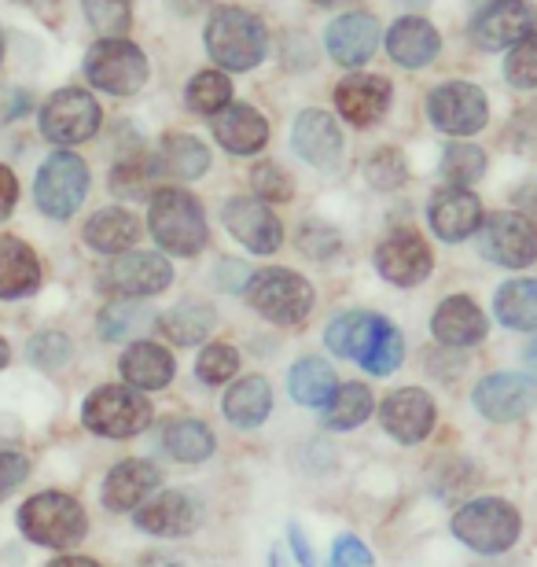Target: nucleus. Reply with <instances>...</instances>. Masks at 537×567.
Instances as JSON below:
<instances>
[{
	"label": "nucleus",
	"instance_id": "1",
	"mask_svg": "<svg viewBox=\"0 0 537 567\" xmlns=\"http://www.w3.org/2000/svg\"><path fill=\"white\" fill-rule=\"evenodd\" d=\"M324 336L339 358L358 361L372 377H391L405 358L402 332L391 321H383L380 313H342L328 324Z\"/></svg>",
	"mask_w": 537,
	"mask_h": 567
},
{
	"label": "nucleus",
	"instance_id": "2",
	"mask_svg": "<svg viewBox=\"0 0 537 567\" xmlns=\"http://www.w3.org/2000/svg\"><path fill=\"white\" fill-rule=\"evenodd\" d=\"M207 52L225 71H255L269 52V30L247 8H217L207 27Z\"/></svg>",
	"mask_w": 537,
	"mask_h": 567
},
{
	"label": "nucleus",
	"instance_id": "3",
	"mask_svg": "<svg viewBox=\"0 0 537 567\" xmlns=\"http://www.w3.org/2000/svg\"><path fill=\"white\" fill-rule=\"evenodd\" d=\"M147 225H152L155 244L169 255L196 258L207 247V214L185 188H158L152 196Z\"/></svg>",
	"mask_w": 537,
	"mask_h": 567
},
{
	"label": "nucleus",
	"instance_id": "4",
	"mask_svg": "<svg viewBox=\"0 0 537 567\" xmlns=\"http://www.w3.org/2000/svg\"><path fill=\"white\" fill-rule=\"evenodd\" d=\"M19 530L33 546L44 549H71L85 538L89 519L85 508L63 491H44L33 494L27 505L19 508Z\"/></svg>",
	"mask_w": 537,
	"mask_h": 567
},
{
	"label": "nucleus",
	"instance_id": "5",
	"mask_svg": "<svg viewBox=\"0 0 537 567\" xmlns=\"http://www.w3.org/2000/svg\"><path fill=\"white\" fill-rule=\"evenodd\" d=\"M519 513L516 505L500 502V497H478V502L464 505L453 516V535L464 542L467 549L483 553V557H497L516 546L519 538Z\"/></svg>",
	"mask_w": 537,
	"mask_h": 567
},
{
	"label": "nucleus",
	"instance_id": "6",
	"mask_svg": "<svg viewBox=\"0 0 537 567\" xmlns=\"http://www.w3.org/2000/svg\"><path fill=\"white\" fill-rule=\"evenodd\" d=\"M250 306L272 324H302L313 310L310 280L291 274V269H261L247 284Z\"/></svg>",
	"mask_w": 537,
	"mask_h": 567
},
{
	"label": "nucleus",
	"instance_id": "7",
	"mask_svg": "<svg viewBox=\"0 0 537 567\" xmlns=\"http://www.w3.org/2000/svg\"><path fill=\"white\" fill-rule=\"evenodd\" d=\"M85 74L111 96H133L147 85V55L125 38H104L85 52Z\"/></svg>",
	"mask_w": 537,
	"mask_h": 567
},
{
	"label": "nucleus",
	"instance_id": "8",
	"mask_svg": "<svg viewBox=\"0 0 537 567\" xmlns=\"http://www.w3.org/2000/svg\"><path fill=\"white\" fill-rule=\"evenodd\" d=\"M82 421L89 431H96V435H104V439H133L152 424V402H147L141 391L111 383V388H100L89 394Z\"/></svg>",
	"mask_w": 537,
	"mask_h": 567
},
{
	"label": "nucleus",
	"instance_id": "9",
	"mask_svg": "<svg viewBox=\"0 0 537 567\" xmlns=\"http://www.w3.org/2000/svg\"><path fill=\"white\" fill-rule=\"evenodd\" d=\"M89 192V166L74 152H55L44 158L38 169V185H33V199H38L41 214L63 221L85 203Z\"/></svg>",
	"mask_w": 537,
	"mask_h": 567
},
{
	"label": "nucleus",
	"instance_id": "10",
	"mask_svg": "<svg viewBox=\"0 0 537 567\" xmlns=\"http://www.w3.org/2000/svg\"><path fill=\"white\" fill-rule=\"evenodd\" d=\"M100 118H104V111H100L93 93H85V89H60L41 107V133L44 141L71 147L93 137L100 130Z\"/></svg>",
	"mask_w": 537,
	"mask_h": 567
},
{
	"label": "nucleus",
	"instance_id": "11",
	"mask_svg": "<svg viewBox=\"0 0 537 567\" xmlns=\"http://www.w3.org/2000/svg\"><path fill=\"white\" fill-rule=\"evenodd\" d=\"M478 251L505 269H523L537 258V229L527 214L497 210L478 225Z\"/></svg>",
	"mask_w": 537,
	"mask_h": 567
},
{
	"label": "nucleus",
	"instance_id": "12",
	"mask_svg": "<svg viewBox=\"0 0 537 567\" xmlns=\"http://www.w3.org/2000/svg\"><path fill=\"white\" fill-rule=\"evenodd\" d=\"M427 115L450 137H472L489 122V100L472 82H442L427 96Z\"/></svg>",
	"mask_w": 537,
	"mask_h": 567
},
{
	"label": "nucleus",
	"instance_id": "13",
	"mask_svg": "<svg viewBox=\"0 0 537 567\" xmlns=\"http://www.w3.org/2000/svg\"><path fill=\"white\" fill-rule=\"evenodd\" d=\"M174 269L163 255H147V251H130V255H114L100 274L104 291L118 295V299H147L169 288Z\"/></svg>",
	"mask_w": 537,
	"mask_h": 567
},
{
	"label": "nucleus",
	"instance_id": "14",
	"mask_svg": "<svg viewBox=\"0 0 537 567\" xmlns=\"http://www.w3.org/2000/svg\"><path fill=\"white\" fill-rule=\"evenodd\" d=\"M537 27V8L530 0H494L475 16L472 41L478 49H516L523 38H530Z\"/></svg>",
	"mask_w": 537,
	"mask_h": 567
},
{
	"label": "nucleus",
	"instance_id": "15",
	"mask_svg": "<svg viewBox=\"0 0 537 567\" xmlns=\"http://www.w3.org/2000/svg\"><path fill=\"white\" fill-rule=\"evenodd\" d=\"M431 266H434L431 247L424 244L420 233L397 229L375 247V269H380L383 280L397 284V288H416V284H424L431 277Z\"/></svg>",
	"mask_w": 537,
	"mask_h": 567
},
{
	"label": "nucleus",
	"instance_id": "16",
	"mask_svg": "<svg viewBox=\"0 0 537 567\" xmlns=\"http://www.w3.org/2000/svg\"><path fill=\"white\" fill-rule=\"evenodd\" d=\"M225 225H228V233L236 236L239 244L247 247V251H255V255H272V251H280V244H283V225L277 214L269 210V203H261V199H250V196H236V199H228L225 203Z\"/></svg>",
	"mask_w": 537,
	"mask_h": 567
},
{
	"label": "nucleus",
	"instance_id": "17",
	"mask_svg": "<svg viewBox=\"0 0 537 567\" xmlns=\"http://www.w3.org/2000/svg\"><path fill=\"white\" fill-rule=\"evenodd\" d=\"M380 421L386 435H394L397 442H405V446L424 442L434 427V399L420 388H402V391L386 394Z\"/></svg>",
	"mask_w": 537,
	"mask_h": 567
},
{
	"label": "nucleus",
	"instance_id": "18",
	"mask_svg": "<svg viewBox=\"0 0 537 567\" xmlns=\"http://www.w3.org/2000/svg\"><path fill=\"white\" fill-rule=\"evenodd\" d=\"M328 55L339 66H361L372 60V52L380 49V19L369 11H347L328 27L324 33Z\"/></svg>",
	"mask_w": 537,
	"mask_h": 567
},
{
	"label": "nucleus",
	"instance_id": "19",
	"mask_svg": "<svg viewBox=\"0 0 537 567\" xmlns=\"http://www.w3.org/2000/svg\"><path fill=\"white\" fill-rule=\"evenodd\" d=\"M291 144L313 169H339L342 163V133L328 111H302L291 126Z\"/></svg>",
	"mask_w": 537,
	"mask_h": 567
},
{
	"label": "nucleus",
	"instance_id": "20",
	"mask_svg": "<svg viewBox=\"0 0 537 567\" xmlns=\"http://www.w3.org/2000/svg\"><path fill=\"white\" fill-rule=\"evenodd\" d=\"M335 107L350 126H375L391 107V82L380 74H350L335 89Z\"/></svg>",
	"mask_w": 537,
	"mask_h": 567
},
{
	"label": "nucleus",
	"instance_id": "21",
	"mask_svg": "<svg viewBox=\"0 0 537 567\" xmlns=\"http://www.w3.org/2000/svg\"><path fill=\"white\" fill-rule=\"evenodd\" d=\"M475 405L478 413L497 424L519 421L534 410V383L527 377H516V372H494L475 388Z\"/></svg>",
	"mask_w": 537,
	"mask_h": 567
},
{
	"label": "nucleus",
	"instance_id": "22",
	"mask_svg": "<svg viewBox=\"0 0 537 567\" xmlns=\"http://www.w3.org/2000/svg\"><path fill=\"white\" fill-rule=\"evenodd\" d=\"M203 524V508L196 497L180 494V491H166V494H155L152 502L141 505L136 513V527L147 530L155 538H180V535H192Z\"/></svg>",
	"mask_w": 537,
	"mask_h": 567
},
{
	"label": "nucleus",
	"instance_id": "23",
	"mask_svg": "<svg viewBox=\"0 0 537 567\" xmlns=\"http://www.w3.org/2000/svg\"><path fill=\"white\" fill-rule=\"evenodd\" d=\"M427 218H431V229L438 233L445 244H461L467 236H475L478 225H483V203L467 188H442V192H434Z\"/></svg>",
	"mask_w": 537,
	"mask_h": 567
},
{
	"label": "nucleus",
	"instance_id": "24",
	"mask_svg": "<svg viewBox=\"0 0 537 567\" xmlns=\"http://www.w3.org/2000/svg\"><path fill=\"white\" fill-rule=\"evenodd\" d=\"M386 52L397 66H409V71H424L442 52V38L434 30V22L420 19V16H402L386 30Z\"/></svg>",
	"mask_w": 537,
	"mask_h": 567
},
{
	"label": "nucleus",
	"instance_id": "25",
	"mask_svg": "<svg viewBox=\"0 0 537 567\" xmlns=\"http://www.w3.org/2000/svg\"><path fill=\"white\" fill-rule=\"evenodd\" d=\"M158 483H163V472H158L152 461H122V464H114L104 483V505L111 513L141 508L155 497Z\"/></svg>",
	"mask_w": 537,
	"mask_h": 567
},
{
	"label": "nucleus",
	"instance_id": "26",
	"mask_svg": "<svg viewBox=\"0 0 537 567\" xmlns=\"http://www.w3.org/2000/svg\"><path fill=\"white\" fill-rule=\"evenodd\" d=\"M486 313L478 310L475 299L467 295H453L445 299L438 310H434V321H431V332L438 343L445 347H475L486 339Z\"/></svg>",
	"mask_w": 537,
	"mask_h": 567
},
{
	"label": "nucleus",
	"instance_id": "27",
	"mask_svg": "<svg viewBox=\"0 0 537 567\" xmlns=\"http://www.w3.org/2000/svg\"><path fill=\"white\" fill-rule=\"evenodd\" d=\"M214 137L225 152L255 155L269 144V122L250 104H228L221 115H214Z\"/></svg>",
	"mask_w": 537,
	"mask_h": 567
},
{
	"label": "nucleus",
	"instance_id": "28",
	"mask_svg": "<svg viewBox=\"0 0 537 567\" xmlns=\"http://www.w3.org/2000/svg\"><path fill=\"white\" fill-rule=\"evenodd\" d=\"M122 380L133 391H158L174 380V358H169L166 347L152 343V339H136L122 354Z\"/></svg>",
	"mask_w": 537,
	"mask_h": 567
},
{
	"label": "nucleus",
	"instance_id": "29",
	"mask_svg": "<svg viewBox=\"0 0 537 567\" xmlns=\"http://www.w3.org/2000/svg\"><path fill=\"white\" fill-rule=\"evenodd\" d=\"M41 266L33 247H27L16 236H0V299H27L38 291Z\"/></svg>",
	"mask_w": 537,
	"mask_h": 567
},
{
	"label": "nucleus",
	"instance_id": "30",
	"mask_svg": "<svg viewBox=\"0 0 537 567\" xmlns=\"http://www.w3.org/2000/svg\"><path fill=\"white\" fill-rule=\"evenodd\" d=\"M136 240H141V221L122 207L100 210L85 225V244L100 255H122V251H130Z\"/></svg>",
	"mask_w": 537,
	"mask_h": 567
},
{
	"label": "nucleus",
	"instance_id": "31",
	"mask_svg": "<svg viewBox=\"0 0 537 567\" xmlns=\"http://www.w3.org/2000/svg\"><path fill=\"white\" fill-rule=\"evenodd\" d=\"M158 169L180 181H196L210 169V147L192 133H169L158 147Z\"/></svg>",
	"mask_w": 537,
	"mask_h": 567
},
{
	"label": "nucleus",
	"instance_id": "32",
	"mask_svg": "<svg viewBox=\"0 0 537 567\" xmlns=\"http://www.w3.org/2000/svg\"><path fill=\"white\" fill-rule=\"evenodd\" d=\"M272 410V388L261 377H244L225 394V416L236 427H258Z\"/></svg>",
	"mask_w": 537,
	"mask_h": 567
},
{
	"label": "nucleus",
	"instance_id": "33",
	"mask_svg": "<svg viewBox=\"0 0 537 567\" xmlns=\"http://www.w3.org/2000/svg\"><path fill=\"white\" fill-rule=\"evenodd\" d=\"M288 388H291L295 402H302V405H328L331 394L339 391V383H335V372H331L328 361L302 358V361H295V369H291V377H288Z\"/></svg>",
	"mask_w": 537,
	"mask_h": 567
},
{
	"label": "nucleus",
	"instance_id": "34",
	"mask_svg": "<svg viewBox=\"0 0 537 567\" xmlns=\"http://www.w3.org/2000/svg\"><path fill=\"white\" fill-rule=\"evenodd\" d=\"M163 450L174 461L199 464V461H207L214 453V435H210V427L203 421H192V416H185V421H169L166 424Z\"/></svg>",
	"mask_w": 537,
	"mask_h": 567
},
{
	"label": "nucleus",
	"instance_id": "35",
	"mask_svg": "<svg viewBox=\"0 0 537 567\" xmlns=\"http://www.w3.org/2000/svg\"><path fill=\"white\" fill-rule=\"evenodd\" d=\"M158 328H163L166 339H174V343H180V347L203 343V339L210 336V328H214V310L207 302L188 299V302L174 306V310L158 321Z\"/></svg>",
	"mask_w": 537,
	"mask_h": 567
},
{
	"label": "nucleus",
	"instance_id": "36",
	"mask_svg": "<svg viewBox=\"0 0 537 567\" xmlns=\"http://www.w3.org/2000/svg\"><path fill=\"white\" fill-rule=\"evenodd\" d=\"M494 310L500 324L519 328V332H534L537 328V280H508L497 291Z\"/></svg>",
	"mask_w": 537,
	"mask_h": 567
},
{
	"label": "nucleus",
	"instance_id": "37",
	"mask_svg": "<svg viewBox=\"0 0 537 567\" xmlns=\"http://www.w3.org/2000/svg\"><path fill=\"white\" fill-rule=\"evenodd\" d=\"M372 416V391L364 383H342V388L331 394L328 410H324V424L331 431H350L364 424Z\"/></svg>",
	"mask_w": 537,
	"mask_h": 567
},
{
	"label": "nucleus",
	"instance_id": "38",
	"mask_svg": "<svg viewBox=\"0 0 537 567\" xmlns=\"http://www.w3.org/2000/svg\"><path fill=\"white\" fill-rule=\"evenodd\" d=\"M228 104H233V82H228V74L199 71L188 82V107L196 111V115L214 118V115H221Z\"/></svg>",
	"mask_w": 537,
	"mask_h": 567
},
{
	"label": "nucleus",
	"instance_id": "39",
	"mask_svg": "<svg viewBox=\"0 0 537 567\" xmlns=\"http://www.w3.org/2000/svg\"><path fill=\"white\" fill-rule=\"evenodd\" d=\"M486 174V152L475 144H450L442 155V177L450 188H467Z\"/></svg>",
	"mask_w": 537,
	"mask_h": 567
},
{
	"label": "nucleus",
	"instance_id": "40",
	"mask_svg": "<svg viewBox=\"0 0 537 567\" xmlns=\"http://www.w3.org/2000/svg\"><path fill=\"white\" fill-rule=\"evenodd\" d=\"M158 169V158H147V155H125L111 174V188L114 196H125V199H144L152 192V177Z\"/></svg>",
	"mask_w": 537,
	"mask_h": 567
},
{
	"label": "nucleus",
	"instance_id": "41",
	"mask_svg": "<svg viewBox=\"0 0 537 567\" xmlns=\"http://www.w3.org/2000/svg\"><path fill=\"white\" fill-rule=\"evenodd\" d=\"M82 8L104 38H125L133 22V0H82Z\"/></svg>",
	"mask_w": 537,
	"mask_h": 567
},
{
	"label": "nucleus",
	"instance_id": "42",
	"mask_svg": "<svg viewBox=\"0 0 537 567\" xmlns=\"http://www.w3.org/2000/svg\"><path fill=\"white\" fill-rule=\"evenodd\" d=\"M364 177H369L372 188L394 192V188H402L409 181V163H405V155L397 152V147H380V152L369 158V166H364Z\"/></svg>",
	"mask_w": 537,
	"mask_h": 567
},
{
	"label": "nucleus",
	"instance_id": "43",
	"mask_svg": "<svg viewBox=\"0 0 537 567\" xmlns=\"http://www.w3.org/2000/svg\"><path fill=\"white\" fill-rule=\"evenodd\" d=\"M505 78H508L512 89H534L537 85V30L508 52Z\"/></svg>",
	"mask_w": 537,
	"mask_h": 567
},
{
	"label": "nucleus",
	"instance_id": "44",
	"mask_svg": "<svg viewBox=\"0 0 537 567\" xmlns=\"http://www.w3.org/2000/svg\"><path fill=\"white\" fill-rule=\"evenodd\" d=\"M199 380L203 383H210V388H217V383H225V380H233L236 377V369H239V354H236V347H228V343H210L207 350L199 354Z\"/></svg>",
	"mask_w": 537,
	"mask_h": 567
},
{
	"label": "nucleus",
	"instance_id": "45",
	"mask_svg": "<svg viewBox=\"0 0 537 567\" xmlns=\"http://www.w3.org/2000/svg\"><path fill=\"white\" fill-rule=\"evenodd\" d=\"M147 324V313L141 310V306H133V302H111L104 313H100V336L104 339H125V336H133L136 328Z\"/></svg>",
	"mask_w": 537,
	"mask_h": 567
},
{
	"label": "nucleus",
	"instance_id": "46",
	"mask_svg": "<svg viewBox=\"0 0 537 567\" xmlns=\"http://www.w3.org/2000/svg\"><path fill=\"white\" fill-rule=\"evenodd\" d=\"M299 247H302V255H310L317 258V262H324V258H331L342 247L339 240V233L331 229V225L324 221H306L302 229H299Z\"/></svg>",
	"mask_w": 537,
	"mask_h": 567
},
{
	"label": "nucleus",
	"instance_id": "47",
	"mask_svg": "<svg viewBox=\"0 0 537 567\" xmlns=\"http://www.w3.org/2000/svg\"><path fill=\"white\" fill-rule=\"evenodd\" d=\"M30 361L41 369H60L66 358H71V339L60 336V332H41L30 339Z\"/></svg>",
	"mask_w": 537,
	"mask_h": 567
},
{
	"label": "nucleus",
	"instance_id": "48",
	"mask_svg": "<svg viewBox=\"0 0 537 567\" xmlns=\"http://www.w3.org/2000/svg\"><path fill=\"white\" fill-rule=\"evenodd\" d=\"M250 181H255V192L261 196V203H283V199H291V177L283 174L277 163L255 166Z\"/></svg>",
	"mask_w": 537,
	"mask_h": 567
},
{
	"label": "nucleus",
	"instance_id": "49",
	"mask_svg": "<svg viewBox=\"0 0 537 567\" xmlns=\"http://www.w3.org/2000/svg\"><path fill=\"white\" fill-rule=\"evenodd\" d=\"M30 475V461L22 453H0V502L16 491V486L27 483Z\"/></svg>",
	"mask_w": 537,
	"mask_h": 567
},
{
	"label": "nucleus",
	"instance_id": "50",
	"mask_svg": "<svg viewBox=\"0 0 537 567\" xmlns=\"http://www.w3.org/2000/svg\"><path fill=\"white\" fill-rule=\"evenodd\" d=\"M328 567H372V553L364 549V542L358 538H339L335 549H331V564Z\"/></svg>",
	"mask_w": 537,
	"mask_h": 567
},
{
	"label": "nucleus",
	"instance_id": "51",
	"mask_svg": "<svg viewBox=\"0 0 537 567\" xmlns=\"http://www.w3.org/2000/svg\"><path fill=\"white\" fill-rule=\"evenodd\" d=\"M16 203H19V181L4 163H0V221L16 210Z\"/></svg>",
	"mask_w": 537,
	"mask_h": 567
},
{
	"label": "nucleus",
	"instance_id": "52",
	"mask_svg": "<svg viewBox=\"0 0 537 567\" xmlns=\"http://www.w3.org/2000/svg\"><path fill=\"white\" fill-rule=\"evenodd\" d=\"M288 538H291V553H295V560H299L302 567H317L313 549H310V542H306V535H302V527H299V524H291Z\"/></svg>",
	"mask_w": 537,
	"mask_h": 567
},
{
	"label": "nucleus",
	"instance_id": "53",
	"mask_svg": "<svg viewBox=\"0 0 537 567\" xmlns=\"http://www.w3.org/2000/svg\"><path fill=\"white\" fill-rule=\"evenodd\" d=\"M22 4H27V8H33V11H38V16H41V19H49V22H55V16H60V4H63V0H22Z\"/></svg>",
	"mask_w": 537,
	"mask_h": 567
},
{
	"label": "nucleus",
	"instance_id": "54",
	"mask_svg": "<svg viewBox=\"0 0 537 567\" xmlns=\"http://www.w3.org/2000/svg\"><path fill=\"white\" fill-rule=\"evenodd\" d=\"M49 567H100V564H93L89 557H60V560H52Z\"/></svg>",
	"mask_w": 537,
	"mask_h": 567
},
{
	"label": "nucleus",
	"instance_id": "55",
	"mask_svg": "<svg viewBox=\"0 0 537 567\" xmlns=\"http://www.w3.org/2000/svg\"><path fill=\"white\" fill-rule=\"evenodd\" d=\"M203 4H207V0H174V11H180V16H196Z\"/></svg>",
	"mask_w": 537,
	"mask_h": 567
},
{
	"label": "nucleus",
	"instance_id": "56",
	"mask_svg": "<svg viewBox=\"0 0 537 567\" xmlns=\"http://www.w3.org/2000/svg\"><path fill=\"white\" fill-rule=\"evenodd\" d=\"M144 567H185V564H177V560H166V557H147Z\"/></svg>",
	"mask_w": 537,
	"mask_h": 567
},
{
	"label": "nucleus",
	"instance_id": "57",
	"mask_svg": "<svg viewBox=\"0 0 537 567\" xmlns=\"http://www.w3.org/2000/svg\"><path fill=\"white\" fill-rule=\"evenodd\" d=\"M527 365H530V372H537V339L527 347Z\"/></svg>",
	"mask_w": 537,
	"mask_h": 567
},
{
	"label": "nucleus",
	"instance_id": "58",
	"mask_svg": "<svg viewBox=\"0 0 537 567\" xmlns=\"http://www.w3.org/2000/svg\"><path fill=\"white\" fill-rule=\"evenodd\" d=\"M313 4H321V8H342V4H353V0H313Z\"/></svg>",
	"mask_w": 537,
	"mask_h": 567
},
{
	"label": "nucleus",
	"instance_id": "59",
	"mask_svg": "<svg viewBox=\"0 0 537 567\" xmlns=\"http://www.w3.org/2000/svg\"><path fill=\"white\" fill-rule=\"evenodd\" d=\"M4 365H8V343L0 339V369H4Z\"/></svg>",
	"mask_w": 537,
	"mask_h": 567
},
{
	"label": "nucleus",
	"instance_id": "60",
	"mask_svg": "<svg viewBox=\"0 0 537 567\" xmlns=\"http://www.w3.org/2000/svg\"><path fill=\"white\" fill-rule=\"evenodd\" d=\"M4 49H8V38H4V30H0V60H4Z\"/></svg>",
	"mask_w": 537,
	"mask_h": 567
}]
</instances>
